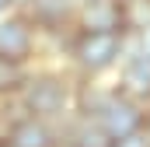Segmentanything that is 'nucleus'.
I'll return each mask as SVG.
<instances>
[{
    "instance_id": "6",
    "label": "nucleus",
    "mask_w": 150,
    "mask_h": 147,
    "mask_svg": "<svg viewBox=\"0 0 150 147\" xmlns=\"http://www.w3.org/2000/svg\"><path fill=\"white\" fill-rule=\"evenodd\" d=\"M77 32H122V0H80Z\"/></svg>"
},
{
    "instance_id": "5",
    "label": "nucleus",
    "mask_w": 150,
    "mask_h": 147,
    "mask_svg": "<svg viewBox=\"0 0 150 147\" xmlns=\"http://www.w3.org/2000/svg\"><path fill=\"white\" fill-rule=\"evenodd\" d=\"M77 4H80V0H28V4H21L18 11L32 21V28H35L42 39H49V35L74 32Z\"/></svg>"
},
{
    "instance_id": "10",
    "label": "nucleus",
    "mask_w": 150,
    "mask_h": 147,
    "mask_svg": "<svg viewBox=\"0 0 150 147\" xmlns=\"http://www.w3.org/2000/svg\"><path fill=\"white\" fill-rule=\"evenodd\" d=\"M112 147H150V137L143 130H136V133H126V137L112 140Z\"/></svg>"
},
{
    "instance_id": "12",
    "label": "nucleus",
    "mask_w": 150,
    "mask_h": 147,
    "mask_svg": "<svg viewBox=\"0 0 150 147\" xmlns=\"http://www.w3.org/2000/svg\"><path fill=\"white\" fill-rule=\"evenodd\" d=\"M11 11H18V7H14V0H0V18H4V14H11Z\"/></svg>"
},
{
    "instance_id": "13",
    "label": "nucleus",
    "mask_w": 150,
    "mask_h": 147,
    "mask_svg": "<svg viewBox=\"0 0 150 147\" xmlns=\"http://www.w3.org/2000/svg\"><path fill=\"white\" fill-rule=\"evenodd\" d=\"M143 133L150 137V109H147V116H143Z\"/></svg>"
},
{
    "instance_id": "2",
    "label": "nucleus",
    "mask_w": 150,
    "mask_h": 147,
    "mask_svg": "<svg viewBox=\"0 0 150 147\" xmlns=\"http://www.w3.org/2000/svg\"><path fill=\"white\" fill-rule=\"evenodd\" d=\"M129 46H133V39L126 32H74L63 67L80 81L112 77L115 67L122 63V56L129 53Z\"/></svg>"
},
{
    "instance_id": "14",
    "label": "nucleus",
    "mask_w": 150,
    "mask_h": 147,
    "mask_svg": "<svg viewBox=\"0 0 150 147\" xmlns=\"http://www.w3.org/2000/svg\"><path fill=\"white\" fill-rule=\"evenodd\" d=\"M21 4H28V0H14V7H21Z\"/></svg>"
},
{
    "instance_id": "15",
    "label": "nucleus",
    "mask_w": 150,
    "mask_h": 147,
    "mask_svg": "<svg viewBox=\"0 0 150 147\" xmlns=\"http://www.w3.org/2000/svg\"><path fill=\"white\" fill-rule=\"evenodd\" d=\"M0 147H11V144H7V140H4V144H0Z\"/></svg>"
},
{
    "instance_id": "1",
    "label": "nucleus",
    "mask_w": 150,
    "mask_h": 147,
    "mask_svg": "<svg viewBox=\"0 0 150 147\" xmlns=\"http://www.w3.org/2000/svg\"><path fill=\"white\" fill-rule=\"evenodd\" d=\"M74 98H77V77L59 63H32L28 77L18 91V109L25 116L35 119H49V123H63L74 112Z\"/></svg>"
},
{
    "instance_id": "11",
    "label": "nucleus",
    "mask_w": 150,
    "mask_h": 147,
    "mask_svg": "<svg viewBox=\"0 0 150 147\" xmlns=\"http://www.w3.org/2000/svg\"><path fill=\"white\" fill-rule=\"evenodd\" d=\"M133 42H136V46H140L143 53H150V28H147V32H143V35H136V39H133Z\"/></svg>"
},
{
    "instance_id": "16",
    "label": "nucleus",
    "mask_w": 150,
    "mask_h": 147,
    "mask_svg": "<svg viewBox=\"0 0 150 147\" xmlns=\"http://www.w3.org/2000/svg\"><path fill=\"white\" fill-rule=\"evenodd\" d=\"M122 4H126V0H122Z\"/></svg>"
},
{
    "instance_id": "4",
    "label": "nucleus",
    "mask_w": 150,
    "mask_h": 147,
    "mask_svg": "<svg viewBox=\"0 0 150 147\" xmlns=\"http://www.w3.org/2000/svg\"><path fill=\"white\" fill-rule=\"evenodd\" d=\"M112 84L126 95V98H133L136 105L150 109V53H143V49L133 42L129 53L122 56V63L115 67Z\"/></svg>"
},
{
    "instance_id": "9",
    "label": "nucleus",
    "mask_w": 150,
    "mask_h": 147,
    "mask_svg": "<svg viewBox=\"0 0 150 147\" xmlns=\"http://www.w3.org/2000/svg\"><path fill=\"white\" fill-rule=\"evenodd\" d=\"M147 28H150V0H126L122 4V32L136 39Z\"/></svg>"
},
{
    "instance_id": "8",
    "label": "nucleus",
    "mask_w": 150,
    "mask_h": 147,
    "mask_svg": "<svg viewBox=\"0 0 150 147\" xmlns=\"http://www.w3.org/2000/svg\"><path fill=\"white\" fill-rule=\"evenodd\" d=\"M28 67H32V63H18V60L0 56V102L18 98V91H21V84H25V77H28Z\"/></svg>"
},
{
    "instance_id": "3",
    "label": "nucleus",
    "mask_w": 150,
    "mask_h": 147,
    "mask_svg": "<svg viewBox=\"0 0 150 147\" xmlns=\"http://www.w3.org/2000/svg\"><path fill=\"white\" fill-rule=\"evenodd\" d=\"M0 56L18 63H38L42 60V35L21 11H11L0 18Z\"/></svg>"
},
{
    "instance_id": "7",
    "label": "nucleus",
    "mask_w": 150,
    "mask_h": 147,
    "mask_svg": "<svg viewBox=\"0 0 150 147\" xmlns=\"http://www.w3.org/2000/svg\"><path fill=\"white\" fill-rule=\"evenodd\" d=\"M7 144L11 147H59V126L49 119H35V116H18L7 130Z\"/></svg>"
}]
</instances>
